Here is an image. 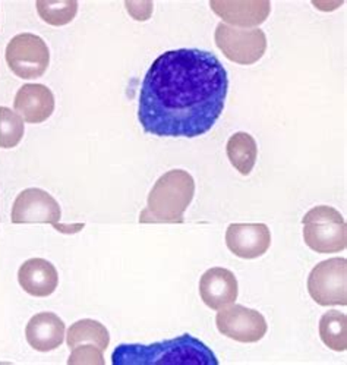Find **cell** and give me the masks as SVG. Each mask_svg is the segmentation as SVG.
<instances>
[{"mask_svg":"<svg viewBox=\"0 0 347 365\" xmlns=\"http://www.w3.org/2000/svg\"><path fill=\"white\" fill-rule=\"evenodd\" d=\"M227 71L207 50L177 48L160 55L143 81L138 120L157 137L197 138L223 113Z\"/></svg>","mask_w":347,"mask_h":365,"instance_id":"6da1fadb","label":"cell"},{"mask_svg":"<svg viewBox=\"0 0 347 365\" xmlns=\"http://www.w3.org/2000/svg\"><path fill=\"white\" fill-rule=\"evenodd\" d=\"M113 365L201 364L217 365L219 359L202 341L185 333L172 341L152 345H119L112 355Z\"/></svg>","mask_w":347,"mask_h":365,"instance_id":"7a4b0ae2","label":"cell"},{"mask_svg":"<svg viewBox=\"0 0 347 365\" xmlns=\"http://www.w3.org/2000/svg\"><path fill=\"white\" fill-rule=\"evenodd\" d=\"M194 195L195 180L191 173L182 169L166 172L151 188L140 223H183Z\"/></svg>","mask_w":347,"mask_h":365,"instance_id":"3957f363","label":"cell"},{"mask_svg":"<svg viewBox=\"0 0 347 365\" xmlns=\"http://www.w3.org/2000/svg\"><path fill=\"white\" fill-rule=\"evenodd\" d=\"M304 241L315 252L334 254L347 247V225L344 217L330 205H316L305 215Z\"/></svg>","mask_w":347,"mask_h":365,"instance_id":"277c9868","label":"cell"},{"mask_svg":"<svg viewBox=\"0 0 347 365\" xmlns=\"http://www.w3.org/2000/svg\"><path fill=\"white\" fill-rule=\"evenodd\" d=\"M5 59L18 78L37 80L48 68L50 50L41 37L33 33H21L8 43Z\"/></svg>","mask_w":347,"mask_h":365,"instance_id":"5b68a950","label":"cell"},{"mask_svg":"<svg viewBox=\"0 0 347 365\" xmlns=\"http://www.w3.org/2000/svg\"><path fill=\"white\" fill-rule=\"evenodd\" d=\"M308 292L321 307L347 305V259L334 257L316 264L308 277Z\"/></svg>","mask_w":347,"mask_h":365,"instance_id":"8992f818","label":"cell"},{"mask_svg":"<svg viewBox=\"0 0 347 365\" xmlns=\"http://www.w3.org/2000/svg\"><path fill=\"white\" fill-rule=\"evenodd\" d=\"M214 40L223 55L237 65H254L266 51V37L261 29H236L222 22Z\"/></svg>","mask_w":347,"mask_h":365,"instance_id":"52a82bcc","label":"cell"},{"mask_svg":"<svg viewBox=\"0 0 347 365\" xmlns=\"http://www.w3.org/2000/svg\"><path fill=\"white\" fill-rule=\"evenodd\" d=\"M216 326L222 334L240 344H255L269 330V324L261 312L239 304H230L219 309Z\"/></svg>","mask_w":347,"mask_h":365,"instance_id":"ba28073f","label":"cell"},{"mask_svg":"<svg viewBox=\"0 0 347 365\" xmlns=\"http://www.w3.org/2000/svg\"><path fill=\"white\" fill-rule=\"evenodd\" d=\"M61 217L62 210L59 202L40 188H29L19 192L11 213L14 225L48 223L63 232V227L59 225Z\"/></svg>","mask_w":347,"mask_h":365,"instance_id":"9c48e42d","label":"cell"},{"mask_svg":"<svg viewBox=\"0 0 347 365\" xmlns=\"http://www.w3.org/2000/svg\"><path fill=\"white\" fill-rule=\"evenodd\" d=\"M209 8L236 29H258L271 12L269 0H209Z\"/></svg>","mask_w":347,"mask_h":365,"instance_id":"30bf717a","label":"cell"},{"mask_svg":"<svg viewBox=\"0 0 347 365\" xmlns=\"http://www.w3.org/2000/svg\"><path fill=\"white\" fill-rule=\"evenodd\" d=\"M226 245L236 257L254 259L270 250L271 232L264 223H233L226 230Z\"/></svg>","mask_w":347,"mask_h":365,"instance_id":"8fae6325","label":"cell"},{"mask_svg":"<svg viewBox=\"0 0 347 365\" xmlns=\"http://www.w3.org/2000/svg\"><path fill=\"white\" fill-rule=\"evenodd\" d=\"M200 295L211 309H222L234 304L239 295V284L233 272L224 267H212L200 279Z\"/></svg>","mask_w":347,"mask_h":365,"instance_id":"7c38bea8","label":"cell"},{"mask_svg":"<svg viewBox=\"0 0 347 365\" xmlns=\"http://www.w3.org/2000/svg\"><path fill=\"white\" fill-rule=\"evenodd\" d=\"M55 94L43 84H24L14 100L16 113L26 123H43L55 112Z\"/></svg>","mask_w":347,"mask_h":365,"instance_id":"4fadbf2b","label":"cell"},{"mask_svg":"<svg viewBox=\"0 0 347 365\" xmlns=\"http://www.w3.org/2000/svg\"><path fill=\"white\" fill-rule=\"evenodd\" d=\"M18 283L31 297L46 298L58 289L59 273L44 258H30L18 270Z\"/></svg>","mask_w":347,"mask_h":365,"instance_id":"5bb4252c","label":"cell"},{"mask_svg":"<svg viewBox=\"0 0 347 365\" xmlns=\"http://www.w3.org/2000/svg\"><path fill=\"white\" fill-rule=\"evenodd\" d=\"M66 326L55 312H38L25 327V337L29 345L38 352L58 349L65 341Z\"/></svg>","mask_w":347,"mask_h":365,"instance_id":"9a60e30c","label":"cell"},{"mask_svg":"<svg viewBox=\"0 0 347 365\" xmlns=\"http://www.w3.org/2000/svg\"><path fill=\"white\" fill-rule=\"evenodd\" d=\"M66 344L69 349H73L75 346L83 344H91L101 351H105L110 345V333L100 322L84 319L73 323L68 329Z\"/></svg>","mask_w":347,"mask_h":365,"instance_id":"2e32d148","label":"cell"},{"mask_svg":"<svg viewBox=\"0 0 347 365\" xmlns=\"http://www.w3.org/2000/svg\"><path fill=\"white\" fill-rule=\"evenodd\" d=\"M227 158L232 166L244 176H248L257 162L258 147L252 135L247 133H236L227 141Z\"/></svg>","mask_w":347,"mask_h":365,"instance_id":"e0dca14e","label":"cell"},{"mask_svg":"<svg viewBox=\"0 0 347 365\" xmlns=\"http://www.w3.org/2000/svg\"><path fill=\"white\" fill-rule=\"evenodd\" d=\"M319 337L324 345L336 352L347 349V317L344 312L330 309L319 320Z\"/></svg>","mask_w":347,"mask_h":365,"instance_id":"ac0fdd59","label":"cell"},{"mask_svg":"<svg viewBox=\"0 0 347 365\" xmlns=\"http://www.w3.org/2000/svg\"><path fill=\"white\" fill-rule=\"evenodd\" d=\"M36 8L40 18L51 27H63L78 14L76 0H37Z\"/></svg>","mask_w":347,"mask_h":365,"instance_id":"d6986e66","label":"cell"},{"mask_svg":"<svg viewBox=\"0 0 347 365\" xmlns=\"http://www.w3.org/2000/svg\"><path fill=\"white\" fill-rule=\"evenodd\" d=\"M24 119L9 108L0 106V148L16 147L25 134Z\"/></svg>","mask_w":347,"mask_h":365,"instance_id":"ffe728a7","label":"cell"},{"mask_svg":"<svg viewBox=\"0 0 347 365\" xmlns=\"http://www.w3.org/2000/svg\"><path fill=\"white\" fill-rule=\"evenodd\" d=\"M69 365H104L103 351L91 344L78 345L72 349V354L68 359Z\"/></svg>","mask_w":347,"mask_h":365,"instance_id":"44dd1931","label":"cell"},{"mask_svg":"<svg viewBox=\"0 0 347 365\" xmlns=\"http://www.w3.org/2000/svg\"><path fill=\"white\" fill-rule=\"evenodd\" d=\"M129 15L137 21H147L152 15V2H125Z\"/></svg>","mask_w":347,"mask_h":365,"instance_id":"7402d4cb","label":"cell"}]
</instances>
